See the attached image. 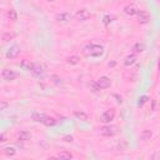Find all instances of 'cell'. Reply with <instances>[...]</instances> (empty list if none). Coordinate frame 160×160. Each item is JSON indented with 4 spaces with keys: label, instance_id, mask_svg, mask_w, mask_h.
Wrapping results in <instances>:
<instances>
[{
    "label": "cell",
    "instance_id": "6da1fadb",
    "mask_svg": "<svg viewBox=\"0 0 160 160\" xmlns=\"http://www.w3.org/2000/svg\"><path fill=\"white\" fill-rule=\"evenodd\" d=\"M83 53L87 56H100L104 54V48L99 44H88L83 48Z\"/></svg>",
    "mask_w": 160,
    "mask_h": 160
},
{
    "label": "cell",
    "instance_id": "7a4b0ae2",
    "mask_svg": "<svg viewBox=\"0 0 160 160\" xmlns=\"http://www.w3.org/2000/svg\"><path fill=\"white\" fill-rule=\"evenodd\" d=\"M100 134H101L103 136H114V135L118 134V128H116L115 125H110V124L104 125V126L100 129Z\"/></svg>",
    "mask_w": 160,
    "mask_h": 160
},
{
    "label": "cell",
    "instance_id": "3957f363",
    "mask_svg": "<svg viewBox=\"0 0 160 160\" xmlns=\"http://www.w3.org/2000/svg\"><path fill=\"white\" fill-rule=\"evenodd\" d=\"M115 118V110L114 109H108L105 110L101 116H100V121H103L104 124H110Z\"/></svg>",
    "mask_w": 160,
    "mask_h": 160
},
{
    "label": "cell",
    "instance_id": "277c9868",
    "mask_svg": "<svg viewBox=\"0 0 160 160\" xmlns=\"http://www.w3.org/2000/svg\"><path fill=\"white\" fill-rule=\"evenodd\" d=\"M71 19H73V16L70 13H60V14L55 15V20L60 24H68Z\"/></svg>",
    "mask_w": 160,
    "mask_h": 160
},
{
    "label": "cell",
    "instance_id": "5b68a950",
    "mask_svg": "<svg viewBox=\"0 0 160 160\" xmlns=\"http://www.w3.org/2000/svg\"><path fill=\"white\" fill-rule=\"evenodd\" d=\"M31 73H33L34 76H41L45 73V65L44 64H40V63H35Z\"/></svg>",
    "mask_w": 160,
    "mask_h": 160
},
{
    "label": "cell",
    "instance_id": "8992f818",
    "mask_svg": "<svg viewBox=\"0 0 160 160\" xmlns=\"http://www.w3.org/2000/svg\"><path fill=\"white\" fill-rule=\"evenodd\" d=\"M96 83H98V85H99L100 89H108V88L111 87V80L108 76H101Z\"/></svg>",
    "mask_w": 160,
    "mask_h": 160
},
{
    "label": "cell",
    "instance_id": "52a82bcc",
    "mask_svg": "<svg viewBox=\"0 0 160 160\" xmlns=\"http://www.w3.org/2000/svg\"><path fill=\"white\" fill-rule=\"evenodd\" d=\"M2 76H3L4 80H7V82H13V80L16 78V74L10 69H3Z\"/></svg>",
    "mask_w": 160,
    "mask_h": 160
},
{
    "label": "cell",
    "instance_id": "ba28073f",
    "mask_svg": "<svg viewBox=\"0 0 160 160\" xmlns=\"http://www.w3.org/2000/svg\"><path fill=\"white\" fill-rule=\"evenodd\" d=\"M136 15H138V21H139L140 24H148L149 20H150V15L148 14V12L139 10V13H138Z\"/></svg>",
    "mask_w": 160,
    "mask_h": 160
},
{
    "label": "cell",
    "instance_id": "9c48e42d",
    "mask_svg": "<svg viewBox=\"0 0 160 160\" xmlns=\"http://www.w3.org/2000/svg\"><path fill=\"white\" fill-rule=\"evenodd\" d=\"M19 54H20V48H19L18 45H14V46H12V48L7 51V58H8V59H15Z\"/></svg>",
    "mask_w": 160,
    "mask_h": 160
},
{
    "label": "cell",
    "instance_id": "30bf717a",
    "mask_svg": "<svg viewBox=\"0 0 160 160\" xmlns=\"http://www.w3.org/2000/svg\"><path fill=\"white\" fill-rule=\"evenodd\" d=\"M75 18H76V20H79V21H85V20H88V19L90 18V14H89L88 10L83 9V10H79V12L75 14Z\"/></svg>",
    "mask_w": 160,
    "mask_h": 160
},
{
    "label": "cell",
    "instance_id": "8fae6325",
    "mask_svg": "<svg viewBox=\"0 0 160 160\" xmlns=\"http://www.w3.org/2000/svg\"><path fill=\"white\" fill-rule=\"evenodd\" d=\"M124 13H125L126 15L134 16V15H136V14L139 13V9H138L135 5H126V7L124 8Z\"/></svg>",
    "mask_w": 160,
    "mask_h": 160
},
{
    "label": "cell",
    "instance_id": "7c38bea8",
    "mask_svg": "<svg viewBox=\"0 0 160 160\" xmlns=\"http://www.w3.org/2000/svg\"><path fill=\"white\" fill-rule=\"evenodd\" d=\"M45 118H46V115L45 114H41V113H38V111H34L33 114H31V119L34 120V121H36V123H44V120H45Z\"/></svg>",
    "mask_w": 160,
    "mask_h": 160
},
{
    "label": "cell",
    "instance_id": "4fadbf2b",
    "mask_svg": "<svg viewBox=\"0 0 160 160\" xmlns=\"http://www.w3.org/2000/svg\"><path fill=\"white\" fill-rule=\"evenodd\" d=\"M20 68H21L23 70L31 71V70H33V68H34V64H33L30 60H23V61L20 63Z\"/></svg>",
    "mask_w": 160,
    "mask_h": 160
},
{
    "label": "cell",
    "instance_id": "5bb4252c",
    "mask_svg": "<svg viewBox=\"0 0 160 160\" xmlns=\"http://www.w3.org/2000/svg\"><path fill=\"white\" fill-rule=\"evenodd\" d=\"M135 63H136V56H135L134 54L128 55V56L124 59V65H125V66H131V65L135 64Z\"/></svg>",
    "mask_w": 160,
    "mask_h": 160
},
{
    "label": "cell",
    "instance_id": "9a60e30c",
    "mask_svg": "<svg viewBox=\"0 0 160 160\" xmlns=\"http://www.w3.org/2000/svg\"><path fill=\"white\" fill-rule=\"evenodd\" d=\"M18 136H19V140H21V141H28V140L31 139V134L26 130H21Z\"/></svg>",
    "mask_w": 160,
    "mask_h": 160
},
{
    "label": "cell",
    "instance_id": "2e32d148",
    "mask_svg": "<svg viewBox=\"0 0 160 160\" xmlns=\"http://www.w3.org/2000/svg\"><path fill=\"white\" fill-rule=\"evenodd\" d=\"M58 121H56V119L55 118H53V116H48L46 115V118H45V120H44V125L45 126H54L55 124H56Z\"/></svg>",
    "mask_w": 160,
    "mask_h": 160
},
{
    "label": "cell",
    "instance_id": "e0dca14e",
    "mask_svg": "<svg viewBox=\"0 0 160 160\" xmlns=\"http://www.w3.org/2000/svg\"><path fill=\"white\" fill-rule=\"evenodd\" d=\"M74 115H75L78 119L83 120V121H87V120H88V114H87V113H84V111H75V113H74Z\"/></svg>",
    "mask_w": 160,
    "mask_h": 160
},
{
    "label": "cell",
    "instance_id": "ac0fdd59",
    "mask_svg": "<svg viewBox=\"0 0 160 160\" xmlns=\"http://www.w3.org/2000/svg\"><path fill=\"white\" fill-rule=\"evenodd\" d=\"M151 135H153V133H151L150 130H144V131L140 134V139L144 140V141H146V140H149V139L151 138Z\"/></svg>",
    "mask_w": 160,
    "mask_h": 160
},
{
    "label": "cell",
    "instance_id": "d6986e66",
    "mask_svg": "<svg viewBox=\"0 0 160 160\" xmlns=\"http://www.w3.org/2000/svg\"><path fill=\"white\" fill-rule=\"evenodd\" d=\"M144 44H141V43H136V44H134V46H133V50H134V53H141V51H144Z\"/></svg>",
    "mask_w": 160,
    "mask_h": 160
},
{
    "label": "cell",
    "instance_id": "ffe728a7",
    "mask_svg": "<svg viewBox=\"0 0 160 160\" xmlns=\"http://www.w3.org/2000/svg\"><path fill=\"white\" fill-rule=\"evenodd\" d=\"M66 61H68L69 64H71V65H76V64H79L80 59H79L76 55H73V56H69V58L66 59Z\"/></svg>",
    "mask_w": 160,
    "mask_h": 160
},
{
    "label": "cell",
    "instance_id": "44dd1931",
    "mask_svg": "<svg viewBox=\"0 0 160 160\" xmlns=\"http://www.w3.org/2000/svg\"><path fill=\"white\" fill-rule=\"evenodd\" d=\"M8 16H9V19L13 20V21H16V20H18V14H16V12H15L14 9H10V10L8 12Z\"/></svg>",
    "mask_w": 160,
    "mask_h": 160
},
{
    "label": "cell",
    "instance_id": "7402d4cb",
    "mask_svg": "<svg viewBox=\"0 0 160 160\" xmlns=\"http://www.w3.org/2000/svg\"><path fill=\"white\" fill-rule=\"evenodd\" d=\"M15 149L14 148H10V146H8V148H5L4 149V154L7 155V156H14L15 155Z\"/></svg>",
    "mask_w": 160,
    "mask_h": 160
},
{
    "label": "cell",
    "instance_id": "603a6c76",
    "mask_svg": "<svg viewBox=\"0 0 160 160\" xmlns=\"http://www.w3.org/2000/svg\"><path fill=\"white\" fill-rule=\"evenodd\" d=\"M56 158H59V159H71V158H73V154H71V153H66V151H64V153L58 154V155H56Z\"/></svg>",
    "mask_w": 160,
    "mask_h": 160
},
{
    "label": "cell",
    "instance_id": "cb8c5ba5",
    "mask_svg": "<svg viewBox=\"0 0 160 160\" xmlns=\"http://www.w3.org/2000/svg\"><path fill=\"white\" fill-rule=\"evenodd\" d=\"M14 38V34L13 33H4L3 34V41L4 43H8L9 40H12Z\"/></svg>",
    "mask_w": 160,
    "mask_h": 160
},
{
    "label": "cell",
    "instance_id": "d4e9b609",
    "mask_svg": "<svg viewBox=\"0 0 160 160\" xmlns=\"http://www.w3.org/2000/svg\"><path fill=\"white\" fill-rule=\"evenodd\" d=\"M114 19H115V16H114V15H105V16L103 18V23H104L105 25H108V24H109V23H111Z\"/></svg>",
    "mask_w": 160,
    "mask_h": 160
},
{
    "label": "cell",
    "instance_id": "484cf974",
    "mask_svg": "<svg viewBox=\"0 0 160 160\" xmlns=\"http://www.w3.org/2000/svg\"><path fill=\"white\" fill-rule=\"evenodd\" d=\"M148 100H149V98H148L146 95L140 96V98H139V100H138V106H143V105H144V104H145Z\"/></svg>",
    "mask_w": 160,
    "mask_h": 160
},
{
    "label": "cell",
    "instance_id": "4316f807",
    "mask_svg": "<svg viewBox=\"0 0 160 160\" xmlns=\"http://www.w3.org/2000/svg\"><path fill=\"white\" fill-rule=\"evenodd\" d=\"M89 87L92 88V90H93L94 93H98V92L100 90V88H99L98 83H93V82H90V83H89Z\"/></svg>",
    "mask_w": 160,
    "mask_h": 160
},
{
    "label": "cell",
    "instance_id": "83f0119b",
    "mask_svg": "<svg viewBox=\"0 0 160 160\" xmlns=\"http://www.w3.org/2000/svg\"><path fill=\"white\" fill-rule=\"evenodd\" d=\"M8 103L5 101V100H2V103H0V110H5L7 108H8Z\"/></svg>",
    "mask_w": 160,
    "mask_h": 160
},
{
    "label": "cell",
    "instance_id": "f1b7e54d",
    "mask_svg": "<svg viewBox=\"0 0 160 160\" xmlns=\"http://www.w3.org/2000/svg\"><path fill=\"white\" fill-rule=\"evenodd\" d=\"M64 140H65V141H70V143H71V141H73V136H64Z\"/></svg>",
    "mask_w": 160,
    "mask_h": 160
},
{
    "label": "cell",
    "instance_id": "f546056e",
    "mask_svg": "<svg viewBox=\"0 0 160 160\" xmlns=\"http://www.w3.org/2000/svg\"><path fill=\"white\" fill-rule=\"evenodd\" d=\"M0 141H7L5 140V134H2V136H0Z\"/></svg>",
    "mask_w": 160,
    "mask_h": 160
},
{
    "label": "cell",
    "instance_id": "4dcf8cb0",
    "mask_svg": "<svg viewBox=\"0 0 160 160\" xmlns=\"http://www.w3.org/2000/svg\"><path fill=\"white\" fill-rule=\"evenodd\" d=\"M46 2H49V3H53V2H55V0H46Z\"/></svg>",
    "mask_w": 160,
    "mask_h": 160
},
{
    "label": "cell",
    "instance_id": "1f68e13d",
    "mask_svg": "<svg viewBox=\"0 0 160 160\" xmlns=\"http://www.w3.org/2000/svg\"><path fill=\"white\" fill-rule=\"evenodd\" d=\"M159 70H160V58H159Z\"/></svg>",
    "mask_w": 160,
    "mask_h": 160
}]
</instances>
